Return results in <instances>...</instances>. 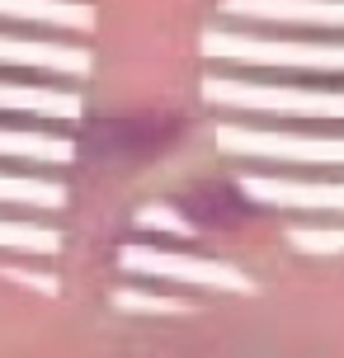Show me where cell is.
Here are the masks:
<instances>
[{
    "instance_id": "6da1fadb",
    "label": "cell",
    "mask_w": 344,
    "mask_h": 358,
    "mask_svg": "<svg viewBox=\"0 0 344 358\" xmlns=\"http://www.w3.org/2000/svg\"><path fill=\"white\" fill-rule=\"evenodd\" d=\"M184 132H189V118L175 108H113V113L80 123L76 151L104 165H137L161 161Z\"/></svg>"
},
{
    "instance_id": "7a4b0ae2",
    "label": "cell",
    "mask_w": 344,
    "mask_h": 358,
    "mask_svg": "<svg viewBox=\"0 0 344 358\" xmlns=\"http://www.w3.org/2000/svg\"><path fill=\"white\" fill-rule=\"evenodd\" d=\"M203 94L213 104L273 113V118H330V123H344V90H302V85H269V80L213 76L203 85Z\"/></svg>"
},
{
    "instance_id": "3957f363",
    "label": "cell",
    "mask_w": 344,
    "mask_h": 358,
    "mask_svg": "<svg viewBox=\"0 0 344 358\" xmlns=\"http://www.w3.org/2000/svg\"><path fill=\"white\" fill-rule=\"evenodd\" d=\"M208 52L222 62H241V66L344 76V43H307V38H278V34H213Z\"/></svg>"
},
{
    "instance_id": "277c9868",
    "label": "cell",
    "mask_w": 344,
    "mask_h": 358,
    "mask_svg": "<svg viewBox=\"0 0 344 358\" xmlns=\"http://www.w3.org/2000/svg\"><path fill=\"white\" fill-rule=\"evenodd\" d=\"M175 213L189 231H227L255 213V194L231 179H194L175 194Z\"/></svg>"
},
{
    "instance_id": "5b68a950",
    "label": "cell",
    "mask_w": 344,
    "mask_h": 358,
    "mask_svg": "<svg viewBox=\"0 0 344 358\" xmlns=\"http://www.w3.org/2000/svg\"><path fill=\"white\" fill-rule=\"evenodd\" d=\"M0 71H43V76H85L90 52L66 38H24L0 34Z\"/></svg>"
},
{
    "instance_id": "8992f818",
    "label": "cell",
    "mask_w": 344,
    "mask_h": 358,
    "mask_svg": "<svg viewBox=\"0 0 344 358\" xmlns=\"http://www.w3.org/2000/svg\"><path fill=\"white\" fill-rule=\"evenodd\" d=\"M222 142L241 156L297 165H344V137H292V132H222Z\"/></svg>"
},
{
    "instance_id": "52a82bcc",
    "label": "cell",
    "mask_w": 344,
    "mask_h": 358,
    "mask_svg": "<svg viewBox=\"0 0 344 358\" xmlns=\"http://www.w3.org/2000/svg\"><path fill=\"white\" fill-rule=\"evenodd\" d=\"M231 15L278 29H344V0H231Z\"/></svg>"
},
{
    "instance_id": "ba28073f",
    "label": "cell",
    "mask_w": 344,
    "mask_h": 358,
    "mask_svg": "<svg viewBox=\"0 0 344 358\" xmlns=\"http://www.w3.org/2000/svg\"><path fill=\"white\" fill-rule=\"evenodd\" d=\"M0 24H38V29L85 34L94 19L80 0H0Z\"/></svg>"
},
{
    "instance_id": "9c48e42d",
    "label": "cell",
    "mask_w": 344,
    "mask_h": 358,
    "mask_svg": "<svg viewBox=\"0 0 344 358\" xmlns=\"http://www.w3.org/2000/svg\"><path fill=\"white\" fill-rule=\"evenodd\" d=\"M255 203H278V208H344V184H302V179H250L245 184Z\"/></svg>"
},
{
    "instance_id": "30bf717a",
    "label": "cell",
    "mask_w": 344,
    "mask_h": 358,
    "mask_svg": "<svg viewBox=\"0 0 344 358\" xmlns=\"http://www.w3.org/2000/svg\"><path fill=\"white\" fill-rule=\"evenodd\" d=\"M127 264H137V273H161V278H194V283L241 287V278H236V273H227V264L180 259V255H165V250H127Z\"/></svg>"
},
{
    "instance_id": "8fae6325",
    "label": "cell",
    "mask_w": 344,
    "mask_h": 358,
    "mask_svg": "<svg viewBox=\"0 0 344 358\" xmlns=\"http://www.w3.org/2000/svg\"><path fill=\"white\" fill-rule=\"evenodd\" d=\"M0 113H38V118H66L76 113V99L66 90H52V85H19V80H5L0 76Z\"/></svg>"
},
{
    "instance_id": "7c38bea8",
    "label": "cell",
    "mask_w": 344,
    "mask_h": 358,
    "mask_svg": "<svg viewBox=\"0 0 344 358\" xmlns=\"http://www.w3.org/2000/svg\"><path fill=\"white\" fill-rule=\"evenodd\" d=\"M76 142L48 137V132H24V127H5L0 123V156L10 161H66Z\"/></svg>"
},
{
    "instance_id": "4fadbf2b",
    "label": "cell",
    "mask_w": 344,
    "mask_h": 358,
    "mask_svg": "<svg viewBox=\"0 0 344 358\" xmlns=\"http://www.w3.org/2000/svg\"><path fill=\"white\" fill-rule=\"evenodd\" d=\"M0 203H29V208H57L62 189L48 179H29V175H0Z\"/></svg>"
},
{
    "instance_id": "5bb4252c",
    "label": "cell",
    "mask_w": 344,
    "mask_h": 358,
    "mask_svg": "<svg viewBox=\"0 0 344 358\" xmlns=\"http://www.w3.org/2000/svg\"><path fill=\"white\" fill-rule=\"evenodd\" d=\"M0 245H19V250H52L57 236L48 227H0Z\"/></svg>"
}]
</instances>
